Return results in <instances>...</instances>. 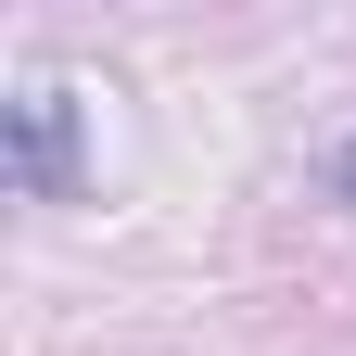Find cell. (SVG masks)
I'll return each instance as SVG.
<instances>
[{
  "mask_svg": "<svg viewBox=\"0 0 356 356\" xmlns=\"http://www.w3.org/2000/svg\"><path fill=\"white\" fill-rule=\"evenodd\" d=\"M76 89H51V76H38V89H13V191L26 204H76Z\"/></svg>",
  "mask_w": 356,
  "mask_h": 356,
  "instance_id": "6da1fadb",
  "label": "cell"
},
{
  "mask_svg": "<svg viewBox=\"0 0 356 356\" xmlns=\"http://www.w3.org/2000/svg\"><path fill=\"white\" fill-rule=\"evenodd\" d=\"M331 204H356V140H343V153H331Z\"/></svg>",
  "mask_w": 356,
  "mask_h": 356,
  "instance_id": "7a4b0ae2",
  "label": "cell"
}]
</instances>
